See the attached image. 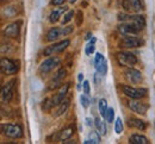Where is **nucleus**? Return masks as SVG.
Returning a JSON list of instances; mask_svg holds the SVG:
<instances>
[{
  "mask_svg": "<svg viewBox=\"0 0 155 144\" xmlns=\"http://www.w3.org/2000/svg\"><path fill=\"white\" fill-rule=\"evenodd\" d=\"M16 82H17L16 79H12L2 86V88H1V101L2 103H8L13 98Z\"/></svg>",
  "mask_w": 155,
  "mask_h": 144,
  "instance_id": "obj_7",
  "label": "nucleus"
},
{
  "mask_svg": "<svg viewBox=\"0 0 155 144\" xmlns=\"http://www.w3.org/2000/svg\"><path fill=\"white\" fill-rule=\"evenodd\" d=\"M0 69H1V73L5 75H13L17 73L18 67L16 66L15 61L4 57V59H1V62H0Z\"/></svg>",
  "mask_w": 155,
  "mask_h": 144,
  "instance_id": "obj_9",
  "label": "nucleus"
},
{
  "mask_svg": "<svg viewBox=\"0 0 155 144\" xmlns=\"http://www.w3.org/2000/svg\"><path fill=\"white\" fill-rule=\"evenodd\" d=\"M60 64H61V59L60 57H58V56L49 57V59H47L45 61H43L41 63V66H39L38 68V72L42 75H45V74L50 73L51 70H54Z\"/></svg>",
  "mask_w": 155,
  "mask_h": 144,
  "instance_id": "obj_4",
  "label": "nucleus"
},
{
  "mask_svg": "<svg viewBox=\"0 0 155 144\" xmlns=\"http://www.w3.org/2000/svg\"><path fill=\"white\" fill-rule=\"evenodd\" d=\"M74 132H75V126H74V125H69V126H67L66 129H63L61 132H58V139L61 141V142H64V141L69 139V138L74 135Z\"/></svg>",
  "mask_w": 155,
  "mask_h": 144,
  "instance_id": "obj_16",
  "label": "nucleus"
},
{
  "mask_svg": "<svg viewBox=\"0 0 155 144\" xmlns=\"http://www.w3.org/2000/svg\"><path fill=\"white\" fill-rule=\"evenodd\" d=\"M98 108H99V112L103 117H105L106 114V111H107V103L105 99H99L98 101Z\"/></svg>",
  "mask_w": 155,
  "mask_h": 144,
  "instance_id": "obj_25",
  "label": "nucleus"
},
{
  "mask_svg": "<svg viewBox=\"0 0 155 144\" xmlns=\"http://www.w3.org/2000/svg\"><path fill=\"white\" fill-rule=\"evenodd\" d=\"M128 107H129L133 112L144 116V114L147 113L149 106H148L147 104L142 103L141 99H131V100L128 101Z\"/></svg>",
  "mask_w": 155,
  "mask_h": 144,
  "instance_id": "obj_12",
  "label": "nucleus"
},
{
  "mask_svg": "<svg viewBox=\"0 0 155 144\" xmlns=\"http://www.w3.org/2000/svg\"><path fill=\"white\" fill-rule=\"evenodd\" d=\"M122 6L125 11L128 12H133V0H123L122 1Z\"/></svg>",
  "mask_w": 155,
  "mask_h": 144,
  "instance_id": "obj_28",
  "label": "nucleus"
},
{
  "mask_svg": "<svg viewBox=\"0 0 155 144\" xmlns=\"http://www.w3.org/2000/svg\"><path fill=\"white\" fill-rule=\"evenodd\" d=\"M129 21L135 26L138 31H142L144 27H146V19L143 16H130V19Z\"/></svg>",
  "mask_w": 155,
  "mask_h": 144,
  "instance_id": "obj_17",
  "label": "nucleus"
},
{
  "mask_svg": "<svg viewBox=\"0 0 155 144\" xmlns=\"http://www.w3.org/2000/svg\"><path fill=\"white\" fill-rule=\"evenodd\" d=\"M130 19V16L127 13H118V21H127Z\"/></svg>",
  "mask_w": 155,
  "mask_h": 144,
  "instance_id": "obj_33",
  "label": "nucleus"
},
{
  "mask_svg": "<svg viewBox=\"0 0 155 144\" xmlns=\"http://www.w3.org/2000/svg\"><path fill=\"white\" fill-rule=\"evenodd\" d=\"M66 75H67L66 69L61 68L58 73L54 75V78H51V80L48 82V88H49L50 91H54V89H56V88H60V87L62 86L63 79L66 78Z\"/></svg>",
  "mask_w": 155,
  "mask_h": 144,
  "instance_id": "obj_11",
  "label": "nucleus"
},
{
  "mask_svg": "<svg viewBox=\"0 0 155 144\" xmlns=\"http://www.w3.org/2000/svg\"><path fill=\"white\" fill-rule=\"evenodd\" d=\"M1 132L8 138L18 139L23 137V127L19 124H2L1 125Z\"/></svg>",
  "mask_w": 155,
  "mask_h": 144,
  "instance_id": "obj_1",
  "label": "nucleus"
},
{
  "mask_svg": "<svg viewBox=\"0 0 155 144\" xmlns=\"http://www.w3.org/2000/svg\"><path fill=\"white\" fill-rule=\"evenodd\" d=\"M84 93H86V94H88L90 93V82L88 81H84Z\"/></svg>",
  "mask_w": 155,
  "mask_h": 144,
  "instance_id": "obj_35",
  "label": "nucleus"
},
{
  "mask_svg": "<svg viewBox=\"0 0 155 144\" xmlns=\"http://www.w3.org/2000/svg\"><path fill=\"white\" fill-rule=\"evenodd\" d=\"M78 79H79V81H82V79H84V75H82V74H79Z\"/></svg>",
  "mask_w": 155,
  "mask_h": 144,
  "instance_id": "obj_39",
  "label": "nucleus"
},
{
  "mask_svg": "<svg viewBox=\"0 0 155 144\" xmlns=\"http://www.w3.org/2000/svg\"><path fill=\"white\" fill-rule=\"evenodd\" d=\"M74 17V12L73 11H68L64 16H63V19H62V24L64 25V24H67V23H69V21H72V18Z\"/></svg>",
  "mask_w": 155,
  "mask_h": 144,
  "instance_id": "obj_29",
  "label": "nucleus"
},
{
  "mask_svg": "<svg viewBox=\"0 0 155 144\" xmlns=\"http://www.w3.org/2000/svg\"><path fill=\"white\" fill-rule=\"evenodd\" d=\"M80 103H81V105H82V107H85V108H87L88 106H90V97L85 93V94H81L80 95Z\"/></svg>",
  "mask_w": 155,
  "mask_h": 144,
  "instance_id": "obj_27",
  "label": "nucleus"
},
{
  "mask_svg": "<svg viewBox=\"0 0 155 144\" xmlns=\"http://www.w3.org/2000/svg\"><path fill=\"white\" fill-rule=\"evenodd\" d=\"M69 103H71V100L69 99H64L62 103L58 105V111H56V117H58V116H61V114H63L66 111H67V108L69 107Z\"/></svg>",
  "mask_w": 155,
  "mask_h": 144,
  "instance_id": "obj_22",
  "label": "nucleus"
},
{
  "mask_svg": "<svg viewBox=\"0 0 155 144\" xmlns=\"http://www.w3.org/2000/svg\"><path fill=\"white\" fill-rule=\"evenodd\" d=\"M67 10H68L67 6L58 7V8H54V10L51 11L50 16H49V21H50V23H56V21H60V18H61V16H62L64 12H67Z\"/></svg>",
  "mask_w": 155,
  "mask_h": 144,
  "instance_id": "obj_18",
  "label": "nucleus"
},
{
  "mask_svg": "<svg viewBox=\"0 0 155 144\" xmlns=\"http://www.w3.org/2000/svg\"><path fill=\"white\" fill-rule=\"evenodd\" d=\"M90 139L92 141V143H94V144L100 143V137H99V135H98L96 131H92V132L90 133Z\"/></svg>",
  "mask_w": 155,
  "mask_h": 144,
  "instance_id": "obj_30",
  "label": "nucleus"
},
{
  "mask_svg": "<svg viewBox=\"0 0 155 144\" xmlns=\"http://www.w3.org/2000/svg\"><path fill=\"white\" fill-rule=\"evenodd\" d=\"M103 60H105V59H104V56H103L100 53H97V54H96V57H94V61H93V63H94V67L97 66L99 62L103 61Z\"/></svg>",
  "mask_w": 155,
  "mask_h": 144,
  "instance_id": "obj_34",
  "label": "nucleus"
},
{
  "mask_svg": "<svg viewBox=\"0 0 155 144\" xmlns=\"http://www.w3.org/2000/svg\"><path fill=\"white\" fill-rule=\"evenodd\" d=\"M144 10V1L143 0H133V12L138 13Z\"/></svg>",
  "mask_w": 155,
  "mask_h": 144,
  "instance_id": "obj_23",
  "label": "nucleus"
},
{
  "mask_svg": "<svg viewBox=\"0 0 155 144\" xmlns=\"http://www.w3.org/2000/svg\"><path fill=\"white\" fill-rule=\"evenodd\" d=\"M122 91H123V94H125L130 99H143L147 95V89L135 88V87H131V86H128V85H123Z\"/></svg>",
  "mask_w": 155,
  "mask_h": 144,
  "instance_id": "obj_5",
  "label": "nucleus"
},
{
  "mask_svg": "<svg viewBox=\"0 0 155 144\" xmlns=\"http://www.w3.org/2000/svg\"><path fill=\"white\" fill-rule=\"evenodd\" d=\"M63 2H64V0H51V4L53 5H56V6L58 5H62Z\"/></svg>",
  "mask_w": 155,
  "mask_h": 144,
  "instance_id": "obj_37",
  "label": "nucleus"
},
{
  "mask_svg": "<svg viewBox=\"0 0 155 144\" xmlns=\"http://www.w3.org/2000/svg\"><path fill=\"white\" fill-rule=\"evenodd\" d=\"M116 59L119 66L122 67H134L136 63H137V59L134 54L129 53V51H119L116 54Z\"/></svg>",
  "mask_w": 155,
  "mask_h": 144,
  "instance_id": "obj_3",
  "label": "nucleus"
},
{
  "mask_svg": "<svg viewBox=\"0 0 155 144\" xmlns=\"http://www.w3.org/2000/svg\"><path fill=\"white\" fill-rule=\"evenodd\" d=\"M69 85H71V83H64V85H62V86L58 88V93H56L53 98H50V103H51V106H53V107L58 106L64 100V98H66V95H67V93H68V89H69Z\"/></svg>",
  "mask_w": 155,
  "mask_h": 144,
  "instance_id": "obj_10",
  "label": "nucleus"
},
{
  "mask_svg": "<svg viewBox=\"0 0 155 144\" xmlns=\"http://www.w3.org/2000/svg\"><path fill=\"white\" fill-rule=\"evenodd\" d=\"M69 44H71L69 40H64V41H61V42H58V43H54V44L47 46V48L44 49V53H43V54H44V56H53V55H55V54H58V53L63 51Z\"/></svg>",
  "mask_w": 155,
  "mask_h": 144,
  "instance_id": "obj_8",
  "label": "nucleus"
},
{
  "mask_svg": "<svg viewBox=\"0 0 155 144\" xmlns=\"http://www.w3.org/2000/svg\"><path fill=\"white\" fill-rule=\"evenodd\" d=\"M128 125L130 126V127H134V129H137V130H140V131H144L146 130V123L143 122V120H141V119H137V118H130L129 120H128Z\"/></svg>",
  "mask_w": 155,
  "mask_h": 144,
  "instance_id": "obj_19",
  "label": "nucleus"
},
{
  "mask_svg": "<svg viewBox=\"0 0 155 144\" xmlns=\"http://www.w3.org/2000/svg\"><path fill=\"white\" fill-rule=\"evenodd\" d=\"M86 123H87V126H92V125H93V122H92L91 118H87V119H86Z\"/></svg>",
  "mask_w": 155,
  "mask_h": 144,
  "instance_id": "obj_38",
  "label": "nucleus"
},
{
  "mask_svg": "<svg viewBox=\"0 0 155 144\" xmlns=\"http://www.w3.org/2000/svg\"><path fill=\"white\" fill-rule=\"evenodd\" d=\"M96 69H97V72L100 75H105L106 72H107V63H106V61L103 60L101 62H99L96 66Z\"/></svg>",
  "mask_w": 155,
  "mask_h": 144,
  "instance_id": "obj_24",
  "label": "nucleus"
},
{
  "mask_svg": "<svg viewBox=\"0 0 155 144\" xmlns=\"http://www.w3.org/2000/svg\"><path fill=\"white\" fill-rule=\"evenodd\" d=\"M94 49H96V46H94V43H88L87 45H86V49H85V53L87 54V55H92L93 53H94Z\"/></svg>",
  "mask_w": 155,
  "mask_h": 144,
  "instance_id": "obj_32",
  "label": "nucleus"
},
{
  "mask_svg": "<svg viewBox=\"0 0 155 144\" xmlns=\"http://www.w3.org/2000/svg\"><path fill=\"white\" fill-rule=\"evenodd\" d=\"M94 125L97 127L99 135H101V136H105L106 135V125H105L104 122L100 120V118H96L94 119Z\"/></svg>",
  "mask_w": 155,
  "mask_h": 144,
  "instance_id": "obj_21",
  "label": "nucleus"
},
{
  "mask_svg": "<svg viewBox=\"0 0 155 144\" xmlns=\"http://www.w3.org/2000/svg\"><path fill=\"white\" fill-rule=\"evenodd\" d=\"M115 130H116L117 133H120L123 131V122L120 118H117L116 123H115Z\"/></svg>",
  "mask_w": 155,
  "mask_h": 144,
  "instance_id": "obj_31",
  "label": "nucleus"
},
{
  "mask_svg": "<svg viewBox=\"0 0 155 144\" xmlns=\"http://www.w3.org/2000/svg\"><path fill=\"white\" fill-rule=\"evenodd\" d=\"M143 40L136 37V36H124L120 41H119V48L123 49H134L138 48L141 45H143Z\"/></svg>",
  "mask_w": 155,
  "mask_h": 144,
  "instance_id": "obj_6",
  "label": "nucleus"
},
{
  "mask_svg": "<svg viewBox=\"0 0 155 144\" xmlns=\"http://www.w3.org/2000/svg\"><path fill=\"white\" fill-rule=\"evenodd\" d=\"M130 143L131 144H149V139L147 137H144L143 135H138L134 133L130 137Z\"/></svg>",
  "mask_w": 155,
  "mask_h": 144,
  "instance_id": "obj_20",
  "label": "nucleus"
},
{
  "mask_svg": "<svg viewBox=\"0 0 155 144\" xmlns=\"http://www.w3.org/2000/svg\"><path fill=\"white\" fill-rule=\"evenodd\" d=\"M81 19H82V13H81V12H78L77 25H81Z\"/></svg>",
  "mask_w": 155,
  "mask_h": 144,
  "instance_id": "obj_36",
  "label": "nucleus"
},
{
  "mask_svg": "<svg viewBox=\"0 0 155 144\" xmlns=\"http://www.w3.org/2000/svg\"><path fill=\"white\" fill-rule=\"evenodd\" d=\"M91 38V34H87V36H86V40H90Z\"/></svg>",
  "mask_w": 155,
  "mask_h": 144,
  "instance_id": "obj_40",
  "label": "nucleus"
},
{
  "mask_svg": "<svg viewBox=\"0 0 155 144\" xmlns=\"http://www.w3.org/2000/svg\"><path fill=\"white\" fill-rule=\"evenodd\" d=\"M104 118L106 119L107 123H112V122H114V118H115V110H114L112 107H111V108H107L106 114H105Z\"/></svg>",
  "mask_w": 155,
  "mask_h": 144,
  "instance_id": "obj_26",
  "label": "nucleus"
},
{
  "mask_svg": "<svg viewBox=\"0 0 155 144\" xmlns=\"http://www.w3.org/2000/svg\"><path fill=\"white\" fill-rule=\"evenodd\" d=\"M69 1H71V2H72V4H74V2H77L78 0H69Z\"/></svg>",
  "mask_w": 155,
  "mask_h": 144,
  "instance_id": "obj_41",
  "label": "nucleus"
},
{
  "mask_svg": "<svg viewBox=\"0 0 155 144\" xmlns=\"http://www.w3.org/2000/svg\"><path fill=\"white\" fill-rule=\"evenodd\" d=\"M118 31L123 35V36H137L140 34V31L136 29L135 26L129 21L127 24H120L118 26Z\"/></svg>",
  "mask_w": 155,
  "mask_h": 144,
  "instance_id": "obj_15",
  "label": "nucleus"
},
{
  "mask_svg": "<svg viewBox=\"0 0 155 144\" xmlns=\"http://www.w3.org/2000/svg\"><path fill=\"white\" fill-rule=\"evenodd\" d=\"M73 30H74L73 26H63V27H62V26H61V27L55 26V27H51V29L48 31V34H47V41L48 42L58 41L61 37H64V36L72 34Z\"/></svg>",
  "mask_w": 155,
  "mask_h": 144,
  "instance_id": "obj_2",
  "label": "nucleus"
},
{
  "mask_svg": "<svg viewBox=\"0 0 155 144\" xmlns=\"http://www.w3.org/2000/svg\"><path fill=\"white\" fill-rule=\"evenodd\" d=\"M124 78L131 83H140L143 80V76H142V73L137 69H134L133 67L128 68L125 72H124Z\"/></svg>",
  "mask_w": 155,
  "mask_h": 144,
  "instance_id": "obj_13",
  "label": "nucleus"
},
{
  "mask_svg": "<svg viewBox=\"0 0 155 144\" xmlns=\"http://www.w3.org/2000/svg\"><path fill=\"white\" fill-rule=\"evenodd\" d=\"M20 24H21V21H15V23L7 25L4 29V35L7 36V37H10V38L18 37L20 32Z\"/></svg>",
  "mask_w": 155,
  "mask_h": 144,
  "instance_id": "obj_14",
  "label": "nucleus"
}]
</instances>
